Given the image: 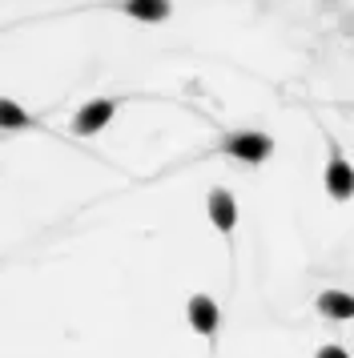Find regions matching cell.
<instances>
[{
	"label": "cell",
	"mask_w": 354,
	"mask_h": 358,
	"mask_svg": "<svg viewBox=\"0 0 354 358\" xmlns=\"http://www.w3.org/2000/svg\"><path fill=\"white\" fill-rule=\"evenodd\" d=\"M222 149L229 157H238V162L262 165L274 153V137H266V133H229Z\"/></svg>",
	"instance_id": "6da1fadb"
},
{
	"label": "cell",
	"mask_w": 354,
	"mask_h": 358,
	"mask_svg": "<svg viewBox=\"0 0 354 358\" xmlns=\"http://www.w3.org/2000/svg\"><path fill=\"white\" fill-rule=\"evenodd\" d=\"M322 181H326V194L334 197V201H351L354 197V165L342 157L338 145H330V162H326Z\"/></svg>",
	"instance_id": "7a4b0ae2"
},
{
	"label": "cell",
	"mask_w": 354,
	"mask_h": 358,
	"mask_svg": "<svg viewBox=\"0 0 354 358\" xmlns=\"http://www.w3.org/2000/svg\"><path fill=\"white\" fill-rule=\"evenodd\" d=\"M113 113H117V101L101 97V101H89V105H80L77 117H73V133H80V137H89V133H101L105 125L113 121Z\"/></svg>",
	"instance_id": "3957f363"
},
{
	"label": "cell",
	"mask_w": 354,
	"mask_h": 358,
	"mask_svg": "<svg viewBox=\"0 0 354 358\" xmlns=\"http://www.w3.org/2000/svg\"><path fill=\"white\" fill-rule=\"evenodd\" d=\"M206 206H209V222L222 234H234V226H238V201H234V194L218 185V189H209Z\"/></svg>",
	"instance_id": "277c9868"
},
{
	"label": "cell",
	"mask_w": 354,
	"mask_h": 358,
	"mask_svg": "<svg viewBox=\"0 0 354 358\" xmlns=\"http://www.w3.org/2000/svg\"><path fill=\"white\" fill-rule=\"evenodd\" d=\"M185 314H190V326L197 330V334H213L218 322H222V310H218V302H213L209 294H193Z\"/></svg>",
	"instance_id": "5b68a950"
},
{
	"label": "cell",
	"mask_w": 354,
	"mask_h": 358,
	"mask_svg": "<svg viewBox=\"0 0 354 358\" xmlns=\"http://www.w3.org/2000/svg\"><path fill=\"white\" fill-rule=\"evenodd\" d=\"M318 314H322V318H338V322L354 318V294H346V290H322L318 294Z\"/></svg>",
	"instance_id": "8992f818"
},
{
	"label": "cell",
	"mask_w": 354,
	"mask_h": 358,
	"mask_svg": "<svg viewBox=\"0 0 354 358\" xmlns=\"http://www.w3.org/2000/svg\"><path fill=\"white\" fill-rule=\"evenodd\" d=\"M125 13L129 17H137V20H165L169 17V4H161V0H133V4H125Z\"/></svg>",
	"instance_id": "52a82bcc"
},
{
	"label": "cell",
	"mask_w": 354,
	"mask_h": 358,
	"mask_svg": "<svg viewBox=\"0 0 354 358\" xmlns=\"http://www.w3.org/2000/svg\"><path fill=\"white\" fill-rule=\"evenodd\" d=\"M24 125H29V113L16 101L0 97V129H24Z\"/></svg>",
	"instance_id": "ba28073f"
},
{
	"label": "cell",
	"mask_w": 354,
	"mask_h": 358,
	"mask_svg": "<svg viewBox=\"0 0 354 358\" xmlns=\"http://www.w3.org/2000/svg\"><path fill=\"white\" fill-rule=\"evenodd\" d=\"M314 358H351V355H346L342 346H322V350H318Z\"/></svg>",
	"instance_id": "9c48e42d"
}]
</instances>
